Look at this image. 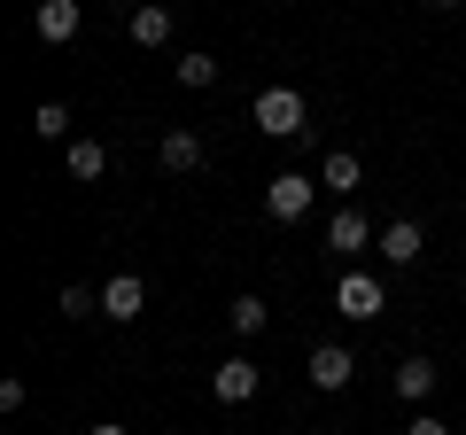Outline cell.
<instances>
[{"label": "cell", "mask_w": 466, "mask_h": 435, "mask_svg": "<svg viewBox=\"0 0 466 435\" xmlns=\"http://www.w3.org/2000/svg\"><path fill=\"white\" fill-rule=\"evenodd\" d=\"M257 389H265V366H257V358H226V366L210 373V397L218 404H249Z\"/></svg>", "instance_id": "cell-7"}, {"label": "cell", "mask_w": 466, "mask_h": 435, "mask_svg": "<svg viewBox=\"0 0 466 435\" xmlns=\"http://www.w3.org/2000/svg\"><path fill=\"white\" fill-rule=\"evenodd\" d=\"M86 435H133V428H125V420H94Z\"/></svg>", "instance_id": "cell-20"}, {"label": "cell", "mask_w": 466, "mask_h": 435, "mask_svg": "<svg viewBox=\"0 0 466 435\" xmlns=\"http://www.w3.org/2000/svg\"><path fill=\"white\" fill-rule=\"evenodd\" d=\"M404 435H451V428H443L435 412H412V428H404Z\"/></svg>", "instance_id": "cell-19"}, {"label": "cell", "mask_w": 466, "mask_h": 435, "mask_svg": "<svg viewBox=\"0 0 466 435\" xmlns=\"http://www.w3.org/2000/svg\"><path fill=\"white\" fill-rule=\"evenodd\" d=\"M428 8H459V0H428Z\"/></svg>", "instance_id": "cell-21"}, {"label": "cell", "mask_w": 466, "mask_h": 435, "mask_svg": "<svg viewBox=\"0 0 466 435\" xmlns=\"http://www.w3.org/2000/svg\"><path fill=\"white\" fill-rule=\"evenodd\" d=\"M32 133L39 140H70V109H63V101H39V109H32Z\"/></svg>", "instance_id": "cell-17"}, {"label": "cell", "mask_w": 466, "mask_h": 435, "mask_svg": "<svg viewBox=\"0 0 466 435\" xmlns=\"http://www.w3.org/2000/svg\"><path fill=\"white\" fill-rule=\"evenodd\" d=\"M334 311H342V319H381V311H389V288H381V272L350 265L342 280H334Z\"/></svg>", "instance_id": "cell-2"}, {"label": "cell", "mask_w": 466, "mask_h": 435, "mask_svg": "<svg viewBox=\"0 0 466 435\" xmlns=\"http://www.w3.org/2000/svg\"><path fill=\"white\" fill-rule=\"evenodd\" d=\"M133 47H171V8L164 0H140L133 8Z\"/></svg>", "instance_id": "cell-13"}, {"label": "cell", "mask_w": 466, "mask_h": 435, "mask_svg": "<svg viewBox=\"0 0 466 435\" xmlns=\"http://www.w3.org/2000/svg\"><path fill=\"white\" fill-rule=\"evenodd\" d=\"M319 187H327V195H342V202H358V187H366L358 156H350V148H327V164H319Z\"/></svg>", "instance_id": "cell-11"}, {"label": "cell", "mask_w": 466, "mask_h": 435, "mask_svg": "<svg viewBox=\"0 0 466 435\" xmlns=\"http://www.w3.org/2000/svg\"><path fill=\"white\" fill-rule=\"evenodd\" d=\"M226 319H233V335H265V327H272V303L265 296H233Z\"/></svg>", "instance_id": "cell-14"}, {"label": "cell", "mask_w": 466, "mask_h": 435, "mask_svg": "<svg viewBox=\"0 0 466 435\" xmlns=\"http://www.w3.org/2000/svg\"><path fill=\"white\" fill-rule=\"evenodd\" d=\"M459 202H466V187H459Z\"/></svg>", "instance_id": "cell-22"}, {"label": "cell", "mask_w": 466, "mask_h": 435, "mask_svg": "<svg viewBox=\"0 0 466 435\" xmlns=\"http://www.w3.org/2000/svg\"><path fill=\"white\" fill-rule=\"evenodd\" d=\"M435 381H443V373H435V358H404V366L389 373V389H397L404 404H428V397H435Z\"/></svg>", "instance_id": "cell-12"}, {"label": "cell", "mask_w": 466, "mask_h": 435, "mask_svg": "<svg viewBox=\"0 0 466 435\" xmlns=\"http://www.w3.org/2000/svg\"><path fill=\"white\" fill-rule=\"evenodd\" d=\"M303 373H311V389H319V397H334V389H350V381H358V358H350L342 342H319Z\"/></svg>", "instance_id": "cell-8"}, {"label": "cell", "mask_w": 466, "mask_h": 435, "mask_svg": "<svg viewBox=\"0 0 466 435\" xmlns=\"http://www.w3.org/2000/svg\"><path fill=\"white\" fill-rule=\"evenodd\" d=\"M32 32L47 39V47H70V39L86 32V8H78V0H39V8H32Z\"/></svg>", "instance_id": "cell-6"}, {"label": "cell", "mask_w": 466, "mask_h": 435, "mask_svg": "<svg viewBox=\"0 0 466 435\" xmlns=\"http://www.w3.org/2000/svg\"><path fill=\"white\" fill-rule=\"evenodd\" d=\"M156 164H164V171H202V164H210V148H202L195 125H171V133L156 140Z\"/></svg>", "instance_id": "cell-9"}, {"label": "cell", "mask_w": 466, "mask_h": 435, "mask_svg": "<svg viewBox=\"0 0 466 435\" xmlns=\"http://www.w3.org/2000/svg\"><path fill=\"white\" fill-rule=\"evenodd\" d=\"M171 70H179V86H187V94H202V86H218V55H179V63H171Z\"/></svg>", "instance_id": "cell-16"}, {"label": "cell", "mask_w": 466, "mask_h": 435, "mask_svg": "<svg viewBox=\"0 0 466 435\" xmlns=\"http://www.w3.org/2000/svg\"><path fill=\"white\" fill-rule=\"evenodd\" d=\"M70 179H101V171H109V148H101V140H70Z\"/></svg>", "instance_id": "cell-15"}, {"label": "cell", "mask_w": 466, "mask_h": 435, "mask_svg": "<svg viewBox=\"0 0 466 435\" xmlns=\"http://www.w3.org/2000/svg\"><path fill=\"white\" fill-rule=\"evenodd\" d=\"M249 117H257V133H265V140H303V133H311V101H303L296 86H265Z\"/></svg>", "instance_id": "cell-1"}, {"label": "cell", "mask_w": 466, "mask_h": 435, "mask_svg": "<svg viewBox=\"0 0 466 435\" xmlns=\"http://www.w3.org/2000/svg\"><path fill=\"white\" fill-rule=\"evenodd\" d=\"M55 303H63V319H94L101 311V288H63Z\"/></svg>", "instance_id": "cell-18"}, {"label": "cell", "mask_w": 466, "mask_h": 435, "mask_svg": "<svg viewBox=\"0 0 466 435\" xmlns=\"http://www.w3.org/2000/svg\"><path fill=\"white\" fill-rule=\"evenodd\" d=\"M140 311H148V280H140V272H109V280H101V319H109V327H133Z\"/></svg>", "instance_id": "cell-4"}, {"label": "cell", "mask_w": 466, "mask_h": 435, "mask_svg": "<svg viewBox=\"0 0 466 435\" xmlns=\"http://www.w3.org/2000/svg\"><path fill=\"white\" fill-rule=\"evenodd\" d=\"M373 241H381V234L366 226V210H358V202H342V210L327 218V249H334V257H366Z\"/></svg>", "instance_id": "cell-5"}, {"label": "cell", "mask_w": 466, "mask_h": 435, "mask_svg": "<svg viewBox=\"0 0 466 435\" xmlns=\"http://www.w3.org/2000/svg\"><path fill=\"white\" fill-rule=\"evenodd\" d=\"M311 202H319V179H303V171H272L265 179V210L280 218V226H296Z\"/></svg>", "instance_id": "cell-3"}, {"label": "cell", "mask_w": 466, "mask_h": 435, "mask_svg": "<svg viewBox=\"0 0 466 435\" xmlns=\"http://www.w3.org/2000/svg\"><path fill=\"white\" fill-rule=\"evenodd\" d=\"M373 249H381V265H420V257H428V234H420L412 218H397V226H381V241H373Z\"/></svg>", "instance_id": "cell-10"}]
</instances>
